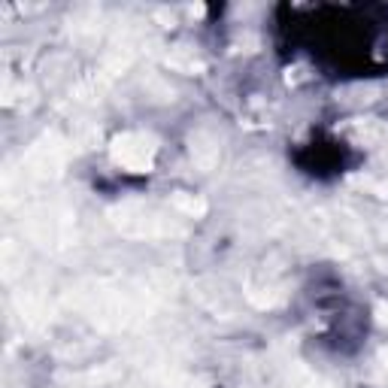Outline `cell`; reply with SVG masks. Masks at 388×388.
<instances>
[{"label":"cell","instance_id":"obj_1","mask_svg":"<svg viewBox=\"0 0 388 388\" xmlns=\"http://www.w3.org/2000/svg\"><path fill=\"white\" fill-rule=\"evenodd\" d=\"M385 322H388V316H385Z\"/></svg>","mask_w":388,"mask_h":388}]
</instances>
